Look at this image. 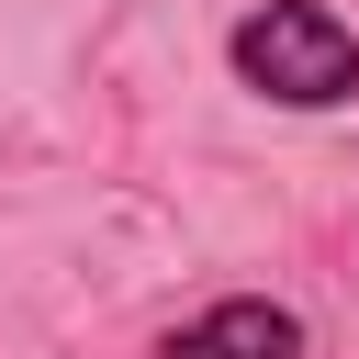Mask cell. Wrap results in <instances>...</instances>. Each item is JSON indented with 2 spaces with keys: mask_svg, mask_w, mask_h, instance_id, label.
Wrapping results in <instances>:
<instances>
[{
  "mask_svg": "<svg viewBox=\"0 0 359 359\" xmlns=\"http://www.w3.org/2000/svg\"><path fill=\"white\" fill-rule=\"evenodd\" d=\"M146 359H314V325H303L280 292H224V303L180 314Z\"/></svg>",
  "mask_w": 359,
  "mask_h": 359,
  "instance_id": "7a4b0ae2",
  "label": "cell"
},
{
  "mask_svg": "<svg viewBox=\"0 0 359 359\" xmlns=\"http://www.w3.org/2000/svg\"><path fill=\"white\" fill-rule=\"evenodd\" d=\"M224 67H236V90H258L280 112H337V101H359V22L325 0H258V11H236Z\"/></svg>",
  "mask_w": 359,
  "mask_h": 359,
  "instance_id": "6da1fadb",
  "label": "cell"
}]
</instances>
